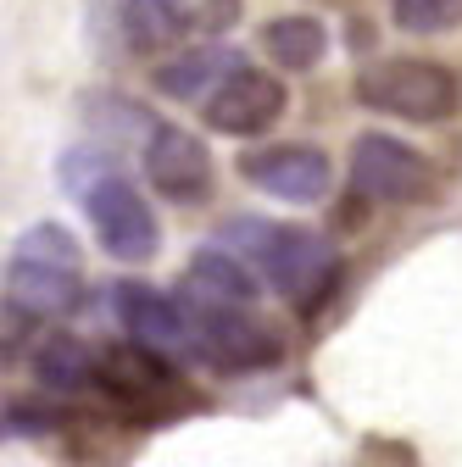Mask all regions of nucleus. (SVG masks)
Wrapping results in <instances>:
<instances>
[{"label":"nucleus","mask_w":462,"mask_h":467,"mask_svg":"<svg viewBox=\"0 0 462 467\" xmlns=\"http://www.w3.org/2000/svg\"><path fill=\"white\" fill-rule=\"evenodd\" d=\"M240 179H251L262 195H278L290 206H318L334 190V167L318 145L296 140V145H262V150L240 156Z\"/></svg>","instance_id":"0eeeda50"},{"label":"nucleus","mask_w":462,"mask_h":467,"mask_svg":"<svg viewBox=\"0 0 462 467\" xmlns=\"http://www.w3.org/2000/svg\"><path fill=\"white\" fill-rule=\"evenodd\" d=\"M28 345H34V317L12 301H0V368H12Z\"/></svg>","instance_id":"f3484780"},{"label":"nucleus","mask_w":462,"mask_h":467,"mask_svg":"<svg viewBox=\"0 0 462 467\" xmlns=\"http://www.w3.org/2000/svg\"><path fill=\"white\" fill-rule=\"evenodd\" d=\"M240 67H246L240 50H228V45H195V50H179L173 62H156L151 84L162 95H173V100H201L206 106L223 89V78L240 73Z\"/></svg>","instance_id":"9b49d317"},{"label":"nucleus","mask_w":462,"mask_h":467,"mask_svg":"<svg viewBox=\"0 0 462 467\" xmlns=\"http://www.w3.org/2000/svg\"><path fill=\"white\" fill-rule=\"evenodd\" d=\"M6 301L23 306L34 323L68 317L84 301V251L62 223H34L17 234L6 262Z\"/></svg>","instance_id":"f03ea898"},{"label":"nucleus","mask_w":462,"mask_h":467,"mask_svg":"<svg viewBox=\"0 0 462 467\" xmlns=\"http://www.w3.org/2000/svg\"><path fill=\"white\" fill-rule=\"evenodd\" d=\"M390 12L407 34H451L462 23V0H390Z\"/></svg>","instance_id":"dca6fc26"},{"label":"nucleus","mask_w":462,"mask_h":467,"mask_svg":"<svg viewBox=\"0 0 462 467\" xmlns=\"http://www.w3.org/2000/svg\"><path fill=\"white\" fill-rule=\"evenodd\" d=\"M284 106H290V89H284L278 73L268 67H240V73H228L223 89L201 106L206 111V129L228 134V140H251V134H268Z\"/></svg>","instance_id":"6e6552de"},{"label":"nucleus","mask_w":462,"mask_h":467,"mask_svg":"<svg viewBox=\"0 0 462 467\" xmlns=\"http://www.w3.org/2000/svg\"><path fill=\"white\" fill-rule=\"evenodd\" d=\"M217 240H223V251H235L240 262H251L257 278H268L278 296L290 301V306H301V312H312L329 289H334V278H340L334 245L323 240V234L301 228V223L228 217L217 228Z\"/></svg>","instance_id":"f257e3e1"},{"label":"nucleus","mask_w":462,"mask_h":467,"mask_svg":"<svg viewBox=\"0 0 462 467\" xmlns=\"http://www.w3.org/2000/svg\"><path fill=\"white\" fill-rule=\"evenodd\" d=\"M184 317H190V334H195V350L217 368H273L284 357V339L273 323H262L251 306H212V301H195L184 296Z\"/></svg>","instance_id":"39448f33"},{"label":"nucleus","mask_w":462,"mask_h":467,"mask_svg":"<svg viewBox=\"0 0 462 467\" xmlns=\"http://www.w3.org/2000/svg\"><path fill=\"white\" fill-rule=\"evenodd\" d=\"M262 50L273 56L284 73H307V67H318V62H323V50H329V28H323L318 17H307V12L273 17V23L262 28Z\"/></svg>","instance_id":"2eb2a0df"},{"label":"nucleus","mask_w":462,"mask_h":467,"mask_svg":"<svg viewBox=\"0 0 462 467\" xmlns=\"http://www.w3.org/2000/svg\"><path fill=\"white\" fill-rule=\"evenodd\" d=\"M352 195L368 206H401L429 195V161L395 134H362L352 145Z\"/></svg>","instance_id":"423d86ee"},{"label":"nucleus","mask_w":462,"mask_h":467,"mask_svg":"<svg viewBox=\"0 0 462 467\" xmlns=\"http://www.w3.org/2000/svg\"><path fill=\"white\" fill-rule=\"evenodd\" d=\"M118 12H123V39H129L140 56L190 39V28H195V17H201L190 0H118Z\"/></svg>","instance_id":"ddd939ff"},{"label":"nucleus","mask_w":462,"mask_h":467,"mask_svg":"<svg viewBox=\"0 0 462 467\" xmlns=\"http://www.w3.org/2000/svg\"><path fill=\"white\" fill-rule=\"evenodd\" d=\"M357 100L401 123H446L462 100V84L451 67L424 62V56H384L357 73Z\"/></svg>","instance_id":"7ed1b4c3"},{"label":"nucleus","mask_w":462,"mask_h":467,"mask_svg":"<svg viewBox=\"0 0 462 467\" xmlns=\"http://www.w3.org/2000/svg\"><path fill=\"white\" fill-rule=\"evenodd\" d=\"M190 296L195 301H212V306H251L262 296V278L251 262H240L235 251H223V245H201L190 256Z\"/></svg>","instance_id":"f8f14e48"},{"label":"nucleus","mask_w":462,"mask_h":467,"mask_svg":"<svg viewBox=\"0 0 462 467\" xmlns=\"http://www.w3.org/2000/svg\"><path fill=\"white\" fill-rule=\"evenodd\" d=\"M111 312H118V323L129 328V339L145 345V350H156V357H179V350H195L184 301L162 296V289H151V284H140V278L111 284Z\"/></svg>","instance_id":"9d476101"},{"label":"nucleus","mask_w":462,"mask_h":467,"mask_svg":"<svg viewBox=\"0 0 462 467\" xmlns=\"http://www.w3.org/2000/svg\"><path fill=\"white\" fill-rule=\"evenodd\" d=\"M201 17H206L212 28H228V23L240 17V0H206V6H201Z\"/></svg>","instance_id":"a211bd4d"},{"label":"nucleus","mask_w":462,"mask_h":467,"mask_svg":"<svg viewBox=\"0 0 462 467\" xmlns=\"http://www.w3.org/2000/svg\"><path fill=\"white\" fill-rule=\"evenodd\" d=\"M84 212H89V228H95V240L111 262H151L162 251V223L151 212V201L140 195L134 179H123L118 167H106L95 184L79 190Z\"/></svg>","instance_id":"20e7f679"},{"label":"nucleus","mask_w":462,"mask_h":467,"mask_svg":"<svg viewBox=\"0 0 462 467\" xmlns=\"http://www.w3.org/2000/svg\"><path fill=\"white\" fill-rule=\"evenodd\" d=\"M140 161H145L151 190L167 195V201L190 206V201L212 195V150L190 129H179V123H156L145 134V145H140Z\"/></svg>","instance_id":"1a4fd4ad"},{"label":"nucleus","mask_w":462,"mask_h":467,"mask_svg":"<svg viewBox=\"0 0 462 467\" xmlns=\"http://www.w3.org/2000/svg\"><path fill=\"white\" fill-rule=\"evenodd\" d=\"M34 373H39V384H45V389L79 395V389H89V384L100 379V350H95V345H84V339H79V334H68V328H56L50 339H39V345H34Z\"/></svg>","instance_id":"4468645a"}]
</instances>
